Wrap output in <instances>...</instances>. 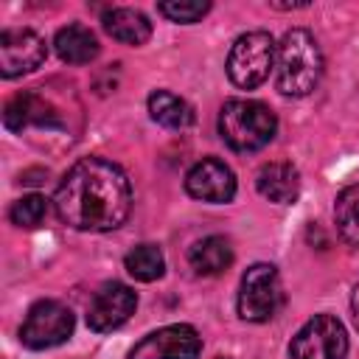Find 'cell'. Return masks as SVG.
Returning <instances> with one entry per match:
<instances>
[{
	"mask_svg": "<svg viewBox=\"0 0 359 359\" xmlns=\"http://www.w3.org/2000/svg\"><path fill=\"white\" fill-rule=\"evenodd\" d=\"M188 264L196 275H219L233 264V247L222 236H208L199 238L188 250Z\"/></svg>",
	"mask_w": 359,
	"mask_h": 359,
	"instance_id": "cell-16",
	"label": "cell"
},
{
	"mask_svg": "<svg viewBox=\"0 0 359 359\" xmlns=\"http://www.w3.org/2000/svg\"><path fill=\"white\" fill-rule=\"evenodd\" d=\"M185 191L194 199L224 205L236 196V177H233L230 165H224L222 160L205 157L185 174Z\"/></svg>",
	"mask_w": 359,
	"mask_h": 359,
	"instance_id": "cell-11",
	"label": "cell"
},
{
	"mask_svg": "<svg viewBox=\"0 0 359 359\" xmlns=\"http://www.w3.org/2000/svg\"><path fill=\"white\" fill-rule=\"evenodd\" d=\"M283 303L278 269L272 264H252L238 286V317L247 323H266Z\"/></svg>",
	"mask_w": 359,
	"mask_h": 359,
	"instance_id": "cell-5",
	"label": "cell"
},
{
	"mask_svg": "<svg viewBox=\"0 0 359 359\" xmlns=\"http://www.w3.org/2000/svg\"><path fill=\"white\" fill-rule=\"evenodd\" d=\"M255 188L269 202L292 205L300 194V174L292 163H266L255 177Z\"/></svg>",
	"mask_w": 359,
	"mask_h": 359,
	"instance_id": "cell-13",
	"label": "cell"
},
{
	"mask_svg": "<svg viewBox=\"0 0 359 359\" xmlns=\"http://www.w3.org/2000/svg\"><path fill=\"white\" fill-rule=\"evenodd\" d=\"M334 222L339 238L351 247H359V182L339 191L334 202Z\"/></svg>",
	"mask_w": 359,
	"mask_h": 359,
	"instance_id": "cell-18",
	"label": "cell"
},
{
	"mask_svg": "<svg viewBox=\"0 0 359 359\" xmlns=\"http://www.w3.org/2000/svg\"><path fill=\"white\" fill-rule=\"evenodd\" d=\"M323 76V53L317 39L306 28H292L283 34L275 53V79L283 95H309Z\"/></svg>",
	"mask_w": 359,
	"mask_h": 359,
	"instance_id": "cell-2",
	"label": "cell"
},
{
	"mask_svg": "<svg viewBox=\"0 0 359 359\" xmlns=\"http://www.w3.org/2000/svg\"><path fill=\"white\" fill-rule=\"evenodd\" d=\"M3 123L8 132H22L25 126H45V129H56L62 126L59 112L36 93H17L14 98L6 101L3 109Z\"/></svg>",
	"mask_w": 359,
	"mask_h": 359,
	"instance_id": "cell-12",
	"label": "cell"
},
{
	"mask_svg": "<svg viewBox=\"0 0 359 359\" xmlns=\"http://www.w3.org/2000/svg\"><path fill=\"white\" fill-rule=\"evenodd\" d=\"M278 45L266 31H247L241 34L230 53H227V76L241 90H255L266 81L269 70L275 67Z\"/></svg>",
	"mask_w": 359,
	"mask_h": 359,
	"instance_id": "cell-4",
	"label": "cell"
},
{
	"mask_svg": "<svg viewBox=\"0 0 359 359\" xmlns=\"http://www.w3.org/2000/svg\"><path fill=\"white\" fill-rule=\"evenodd\" d=\"M45 39L28 28H6L0 34V76L17 79L45 62Z\"/></svg>",
	"mask_w": 359,
	"mask_h": 359,
	"instance_id": "cell-9",
	"label": "cell"
},
{
	"mask_svg": "<svg viewBox=\"0 0 359 359\" xmlns=\"http://www.w3.org/2000/svg\"><path fill=\"white\" fill-rule=\"evenodd\" d=\"M351 314H353V323H356V328H359V283H356V289H353V294H351Z\"/></svg>",
	"mask_w": 359,
	"mask_h": 359,
	"instance_id": "cell-22",
	"label": "cell"
},
{
	"mask_svg": "<svg viewBox=\"0 0 359 359\" xmlns=\"http://www.w3.org/2000/svg\"><path fill=\"white\" fill-rule=\"evenodd\" d=\"M45 213H48V199L39 196V194H25V196H20V199L11 205L8 219H11L17 227L31 230V227H39V224H42Z\"/></svg>",
	"mask_w": 359,
	"mask_h": 359,
	"instance_id": "cell-20",
	"label": "cell"
},
{
	"mask_svg": "<svg viewBox=\"0 0 359 359\" xmlns=\"http://www.w3.org/2000/svg\"><path fill=\"white\" fill-rule=\"evenodd\" d=\"M348 334L331 314H314L289 342L292 359H345Z\"/></svg>",
	"mask_w": 359,
	"mask_h": 359,
	"instance_id": "cell-6",
	"label": "cell"
},
{
	"mask_svg": "<svg viewBox=\"0 0 359 359\" xmlns=\"http://www.w3.org/2000/svg\"><path fill=\"white\" fill-rule=\"evenodd\" d=\"M219 359H227V356H219Z\"/></svg>",
	"mask_w": 359,
	"mask_h": 359,
	"instance_id": "cell-23",
	"label": "cell"
},
{
	"mask_svg": "<svg viewBox=\"0 0 359 359\" xmlns=\"http://www.w3.org/2000/svg\"><path fill=\"white\" fill-rule=\"evenodd\" d=\"M56 216L81 233L121 227L132 210V188L121 165L104 157H84L67 168L56 194Z\"/></svg>",
	"mask_w": 359,
	"mask_h": 359,
	"instance_id": "cell-1",
	"label": "cell"
},
{
	"mask_svg": "<svg viewBox=\"0 0 359 359\" xmlns=\"http://www.w3.org/2000/svg\"><path fill=\"white\" fill-rule=\"evenodd\" d=\"M53 48H56L59 59L67 62V65H90L101 50L95 34L87 25H79V22H70V25L59 28L56 36H53Z\"/></svg>",
	"mask_w": 359,
	"mask_h": 359,
	"instance_id": "cell-14",
	"label": "cell"
},
{
	"mask_svg": "<svg viewBox=\"0 0 359 359\" xmlns=\"http://www.w3.org/2000/svg\"><path fill=\"white\" fill-rule=\"evenodd\" d=\"M135 309H137V294L126 283L118 280L104 283L87 306V325L98 334L115 331L135 314Z\"/></svg>",
	"mask_w": 359,
	"mask_h": 359,
	"instance_id": "cell-10",
	"label": "cell"
},
{
	"mask_svg": "<svg viewBox=\"0 0 359 359\" xmlns=\"http://www.w3.org/2000/svg\"><path fill=\"white\" fill-rule=\"evenodd\" d=\"M73 311L59 300H39L25 314V323L20 328V339L25 348L45 351L53 345H62L73 334Z\"/></svg>",
	"mask_w": 359,
	"mask_h": 359,
	"instance_id": "cell-7",
	"label": "cell"
},
{
	"mask_svg": "<svg viewBox=\"0 0 359 359\" xmlns=\"http://www.w3.org/2000/svg\"><path fill=\"white\" fill-rule=\"evenodd\" d=\"M123 266H126V272H129L135 280L149 283V280H157V278L163 275L165 258H163V252H160L157 244H137L135 250L126 252Z\"/></svg>",
	"mask_w": 359,
	"mask_h": 359,
	"instance_id": "cell-19",
	"label": "cell"
},
{
	"mask_svg": "<svg viewBox=\"0 0 359 359\" xmlns=\"http://www.w3.org/2000/svg\"><path fill=\"white\" fill-rule=\"evenodd\" d=\"M104 31L123 45H143L151 36V22L143 11L109 8V11H104Z\"/></svg>",
	"mask_w": 359,
	"mask_h": 359,
	"instance_id": "cell-15",
	"label": "cell"
},
{
	"mask_svg": "<svg viewBox=\"0 0 359 359\" xmlns=\"http://www.w3.org/2000/svg\"><path fill=\"white\" fill-rule=\"evenodd\" d=\"M149 115L165 129H185L194 123V109L188 101L168 90H154L149 95Z\"/></svg>",
	"mask_w": 359,
	"mask_h": 359,
	"instance_id": "cell-17",
	"label": "cell"
},
{
	"mask_svg": "<svg viewBox=\"0 0 359 359\" xmlns=\"http://www.w3.org/2000/svg\"><path fill=\"white\" fill-rule=\"evenodd\" d=\"M199 351H202V339L196 328L177 323L146 334L129 351V359H199Z\"/></svg>",
	"mask_w": 359,
	"mask_h": 359,
	"instance_id": "cell-8",
	"label": "cell"
},
{
	"mask_svg": "<svg viewBox=\"0 0 359 359\" xmlns=\"http://www.w3.org/2000/svg\"><path fill=\"white\" fill-rule=\"evenodd\" d=\"M275 112L250 98H230L219 109V135L236 151H258L275 137Z\"/></svg>",
	"mask_w": 359,
	"mask_h": 359,
	"instance_id": "cell-3",
	"label": "cell"
},
{
	"mask_svg": "<svg viewBox=\"0 0 359 359\" xmlns=\"http://www.w3.org/2000/svg\"><path fill=\"white\" fill-rule=\"evenodd\" d=\"M157 11L163 17H168L171 22H196L210 11V3H199V0H165L157 6Z\"/></svg>",
	"mask_w": 359,
	"mask_h": 359,
	"instance_id": "cell-21",
	"label": "cell"
}]
</instances>
